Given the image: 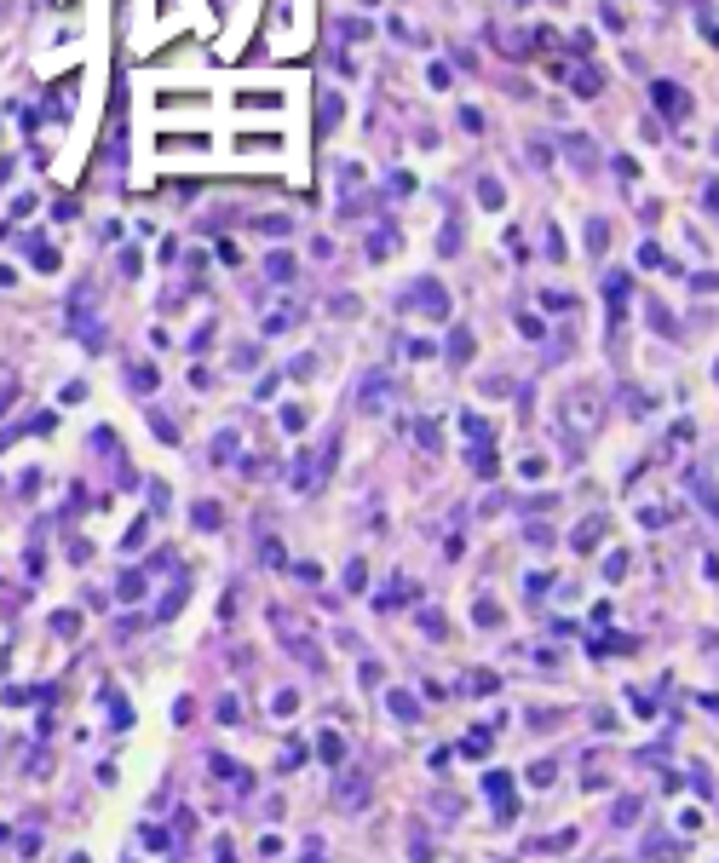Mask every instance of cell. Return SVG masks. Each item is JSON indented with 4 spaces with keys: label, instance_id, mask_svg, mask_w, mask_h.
I'll use <instances>...</instances> for the list:
<instances>
[{
    "label": "cell",
    "instance_id": "obj_16",
    "mask_svg": "<svg viewBox=\"0 0 719 863\" xmlns=\"http://www.w3.org/2000/svg\"><path fill=\"white\" fill-rule=\"evenodd\" d=\"M467 685H472V690H478V697H489V690H495V673H472V679H467Z\"/></svg>",
    "mask_w": 719,
    "mask_h": 863
},
{
    "label": "cell",
    "instance_id": "obj_15",
    "mask_svg": "<svg viewBox=\"0 0 719 863\" xmlns=\"http://www.w3.org/2000/svg\"><path fill=\"white\" fill-rule=\"evenodd\" d=\"M282 426H288V432H300V426H305V409H293V403H288V409H282Z\"/></svg>",
    "mask_w": 719,
    "mask_h": 863
},
{
    "label": "cell",
    "instance_id": "obj_7",
    "mask_svg": "<svg viewBox=\"0 0 719 863\" xmlns=\"http://www.w3.org/2000/svg\"><path fill=\"white\" fill-rule=\"evenodd\" d=\"M196 530H219V506H214V501L196 506Z\"/></svg>",
    "mask_w": 719,
    "mask_h": 863
},
{
    "label": "cell",
    "instance_id": "obj_14",
    "mask_svg": "<svg viewBox=\"0 0 719 863\" xmlns=\"http://www.w3.org/2000/svg\"><path fill=\"white\" fill-rule=\"evenodd\" d=\"M115 593H121V598H139V593H144V576H121Z\"/></svg>",
    "mask_w": 719,
    "mask_h": 863
},
{
    "label": "cell",
    "instance_id": "obj_6",
    "mask_svg": "<svg viewBox=\"0 0 719 863\" xmlns=\"http://www.w3.org/2000/svg\"><path fill=\"white\" fill-rule=\"evenodd\" d=\"M52 633L75 639V633H81V616H75V610H58V616H52Z\"/></svg>",
    "mask_w": 719,
    "mask_h": 863
},
{
    "label": "cell",
    "instance_id": "obj_9",
    "mask_svg": "<svg viewBox=\"0 0 719 863\" xmlns=\"http://www.w3.org/2000/svg\"><path fill=\"white\" fill-rule=\"evenodd\" d=\"M472 472H478V478H495V455L489 449H472Z\"/></svg>",
    "mask_w": 719,
    "mask_h": 863
},
{
    "label": "cell",
    "instance_id": "obj_13",
    "mask_svg": "<svg viewBox=\"0 0 719 863\" xmlns=\"http://www.w3.org/2000/svg\"><path fill=\"white\" fill-rule=\"evenodd\" d=\"M575 86H581V98H593V93H599V69H581Z\"/></svg>",
    "mask_w": 719,
    "mask_h": 863
},
{
    "label": "cell",
    "instance_id": "obj_4",
    "mask_svg": "<svg viewBox=\"0 0 719 863\" xmlns=\"http://www.w3.org/2000/svg\"><path fill=\"white\" fill-rule=\"evenodd\" d=\"M386 708H392L397 719H414V714H420V708H414V702L403 697V690H386Z\"/></svg>",
    "mask_w": 719,
    "mask_h": 863
},
{
    "label": "cell",
    "instance_id": "obj_1",
    "mask_svg": "<svg viewBox=\"0 0 719 863\" xmlns=\"http://www.w3.org/2000/svg\"><path fill=\"white\" fill-rule=\"evenodd\" d=\"M656 110H667V115H685L691 104H685V93L673 81H656Z\"/></svg>",
    "mask_w": 719,
    "mask_h": 863
},
{
    "label": "cell",
    "instance_id": "obj_10",
    "mask_svg": "<svg viewBox=\"0 0 719 863\" xmlns=\"http://www.w3.org/2000/svg\"><path fill=\"white\" fill-rule=\"evenodd\" d=\"M363 800H368V783L363 777H346V806H363Z\"/></svg>",
    "mask_w": 719,
    "mask_h": 863
},
{
    "label": "cell",
    "instance_id": "obj_11",
    "mask_svg": "<svg viewBox=\"0 0 719 863\" xmlns=\"http://www.w3.org/2000/svg\"><path fill=\"white\" fill-rule=\"evenodd\" d=\"M340 754H346V743H340V737H334V731H322V760H328V765H334V760H340Z\"/></svg>",
    "mask_w": 719,
    "mask_h": 863
},
{
    "label": "cell",
    "instance_id": "obj_8",
    "mask_svg": "<svg viewBox=\"0 0 719 863\" xmlns=\"http://www.w3.org/2000/svg\"><path fill=\"white\" fill-rule=\"evenodd\" d=\"M599 535H604V518H593V524H581V530H575V547H593Z\"/></svg>",
    "mask_w": 719,
    "mask_h": 863
},
{
    "label": "cell",
    "instance_id": "obj_3",
    "mask_svg": "<svg viewBox=\"0 0 719 863\" xmlns=\"http://www.w3.org/2000/svg\"><path fill=\"white\" fill-rule=\"evenodd\" d=\"M460 754L484 760V754H489V731H467V743H460Z\"/></svg>",
    "mask_w": 719,
    "mask_h": 863
},
{
    "label": "cell",
    "instance_id": "obj_2",
    "mask_svg": "<svg viewBox=\"0 0 719 863\" xmlns=\"http://www.w3.org/2000/svg\"><path fill=\"white\" fill-rule=\"evenodd\" d=\"M420 306H426L432 317H443V311H449V299H443V288H438V282H426V288H420Z\"/></svg>",
    "mask_w": 719,
    "mask_h": 863
},
{
    "label": "cell",
    "instance_id": "obj_12",
    "mask_svg": "<svg viewBox=\"0 0 719 863\" xmlns=\"http://www.w3.org/2000/svg\"><path fill=\"white\" fill-rule=\"evenodd\" d=\"M271 277H276V282L293 277V259H288V253H271Z\"/></svg>",
    "mask_w": 719,
    "mask_h": 863
},
{
    "label": "cell",
    "instance_id": "obj_5",
    "mask_svg": "<svg viewBox=\"0 0 719 863\" xmlns=\"http://www.w3.org/2000/svg\"><path fill=\"white\" fill-rule=\"evenodd\" d=\"M449 357H455V363H467V357H472V334H467V328H455V340H449Z\"/></svg>",
    "mask_w": 719,
    "mask_h": 863
}]
</instances>
